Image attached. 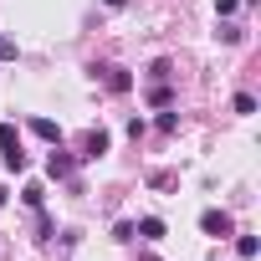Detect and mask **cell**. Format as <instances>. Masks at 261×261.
<instances>
[{"label": "cell", "instance_id": "13", "mask_svg": "<svg viewBox=\"0 0 261 261\" xmlns=\"http://www.w3.org/2000/svg\"><path fill=\"white\" fill-rule=\"evenodd\" d=\"M215 11H220V16H236V11H241V0H220Z\"/></svg>", "mask_w": 261, "mask_h": 261}, {"label": "cell", "instance_id": "5", "mask_svg": "<svg viewBox=\"0 0 261 261\" xmlns=\"http://www.w3.org/2000/svg\"><path fill=\"white\" fill-rule=\"evenodd\" d=\"M108 154V134H102V128H92V134L82 139V159H102Z\"/></svg>", "mask_w": 261, "mask_h": 261}, {"label": "cell", "instance_id": "14", "mask_svg": "<svg viewBox=\"0 0 261 261\" xmlns=\"http://www.w3.org/2000/svg\"><path fill=\"white\" fill-rule=\"evenodd\" d=\"M0 205H6V190H0Z\"/></svg>", "mask_w": 261, "mask_h": 261}, {"label": "cell", "instance_id": "6", "mask_svg": "<svg viewBox=\"0 0 261 261\" xmlns=\"http://www.w3.org/2000/svg\"><path fill=\"white\" fill-rule=\"evenodd\" d=\"M31 134H36V139H46V144H62V128H57L51 118H31Z\"/></svg>", "mask_w": 261, "mask_h": 261}, {"label": "cell", "instance_id": "15", "mask_svg": "<svg viewBox=\"0 0 261 261\" xmlns=\"http://www.w3.org/2000/svg\"><path fill=\"white\" fill-rule=\"evenodd\" d=\"M210 261H220V256H210Z\"/></svg>", "mask_w": 261, "mask_h": 261}, {"label": "cell", "instance_id": "11", "mask_svg": "<svg viewBox=\"0 0 261 261\" xmlns=\"http://www.w3.org/2000/svg\"><path fill=\"white\" fill-rule=\"evenodd\" d=\"M41 200H46V190H41V185H31V190H26V205H31V210H41Z\"/></svg>", "mask_w": 261, "mask_h": 261}, {"label": "cell", "instance_id": "2", "mask_svg": "<svg viewBox=\"0 0 261 261\" xmlns=\"http://www.w3.org/2000/svg\"><path fill=\"white\" fill-rule=\"evenodd\" d=\"M200 230H205L210 241H225V236H236V220H230L225 210H205V215H200Z\"/></svg>", "mask_w": 261, "mask_h": 261}, {"label": "cell", "instance_id": "8", "mask_svg": "<svg viewBox=\"0 0 261 261\" xmlns=\"http://www.w3.org/2000/svg\"><path fill=\"white\" fill-rule=\"evenodd\" d=\"M236 256L251 261V256H256V236H236Z\"/></svg>", "mask_w": 261, "mask_h": 261}, {"label": "cell", "instance_id": "12", "mask_svg": "<svg viewBox=\"0 0 261 261\" xmlns=\"http://www.w3.org/2000/svg\"><path fill=\"white\" fill-rule=\"evenodd\" d=\"M11 57H16V41H11V36H0V62H11Z\"/></svg>", "mask_w": 261, "mask_h": 261}, {"label": "cell", "instance_id": "3", "mask_svg": "<svg viewBox=\"0 0 261 261\" xmlns=\"http://www.w3.org/2000/svg\"><path fill=\"white\" fill-rule=\"evenodd\" d=\"M72 169H77V159H72V154H62V149L51 144V159H46V174H51V179H72Z\"/></svg>", "mask_w": 261, "mask_h": 261}, {"label": "cell", "instance_id": "1", "mask_svg": "<svg viewBox=\"0 0 261 261\" xmlns=\"http://www.w3.org/2000/svg\"><path fill=\"white\" fill-rule=\"evenodd\" d=\"M0 164H6L11 174H21L26 169V154H21V134L11 123H0Z\"/></svg>", "mask_w": 261, "mask_h": 261}, {"label": "cell", "instance_id": "9", "mask_svg": "<svg viewBox=\"0 0 261 261\" xmlns=\"http://www.w3.org/2000/svg\"><path fill=\"white\" fill-rule=\"evenodd\" d=\"M179 128V113H159V134H174Z\"/></svg>", "mask_w": 261, "mask_h": 261}, {"label": "cell", "instance_id": "10", "mask_svg": "<svg viewBox=\"0 0 261 261\" xmlns=\"http://www.w3.org/2000/svg\"><path fill=\"white\" fill-rule=\"evenodd\" d=\"M236 113H256V97L251 92H236Z\"/></svg>", "mask_w": 261, "mask_h": 261}, {"label": "cell", "instance_id": "7", "mask_svg": "<svg viewBox=\"0 0 261 261\" xmlns=\"http://www.w3.org/2000/svg\"><path fill=\"white\" fill-rule=\"evenodd\" d=\"M139 236H144V241H164V220H159V215H144V220H139Z\"/></svg>", "mask_w": 261, "mask_h": 261}, {"label": "cell", "instance_id": "4", "mask_svg": "<svg viewBox=\"0 0 261 261\" xmlns=\"http://www.w3.org/2000/svg\"><path fill=\"white\" fill-rule=\"evenodd\" d=\"M102 82H108V92H128V87H134V72H128V67H108Z\"/></svg>", "mask_w": 261, "mask_h": 261}]
</instances>
